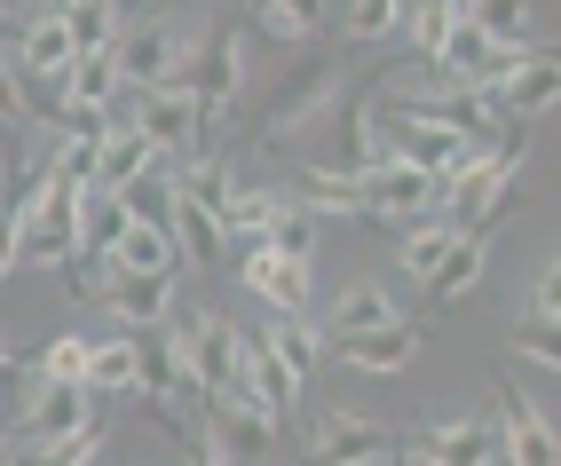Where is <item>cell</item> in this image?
I'll list each match as a JSON object with an SVG mask.
<instances>
[{
  "label": "cell",
  "instance_id": "cell-25",
  "mask_svg": "<svg viewBox=\"0 0 561 466\" xmlns=\"http://www.w3.org/2000/svg\"><path fill=\"white\" fill-rule=\"evenodd\" d=\"M261 348H270V356L293 372V379H301L309 387V372L324 364V332L309 325V317H270V332H261Z\"/></svg>",
  "mask_w": 561,
  "mask_h": 466
},
{
  "label": "cell",
  "instance_id": "cell-2",
  "mask_svg": "<svg viewBox=\"0 0 561 466\" xmlns=\"http://www.w3.org/2000/svg\"><path fill=\"white\" fill-rule=\"evenodd\" d=\"M245 80V48H238V16H206L191 41V111H198V150H221V103Z\"/></svg>",
  "mask_w": 561,
  "mask_h": 466
},
{
  "label": "cell",
  "instance_id": "cell-35",
  "mask_svg": "<svg viewBox=\"0 0 561 466\" xmlns=\"http://www.w3.org/2000/svg\"><path fill=\"white\" fill-rule=\"evenodd\" d=\"M16 111H24V88H16V71H9V56H0V135L16 127Z\"/></svg>",
  "mask_w": 561,
  "mask_h": 466
},
{
  "label": "cell",
  "instance_id": "cell-29",
  "mask_svg": "<svg viewBox=\"0 0 561 466\" xmlns=\"http://www.w3.org/2000/svg\"><path fill=\"white\" fill-rule=\"evenodd\" d=\"M293 206H301L309 221H324V214H364L356 182H348V174H324V167H309L301 182H293Z\"/></svg>",
  "mask_w": 561,
  "mask_h": 466
},
{
  "label": "cell",
  "instance_id": "cell-5",
  "mask_svg": "<svg viewBox=\"0 0 561 466\" xmlns=\"http://www.w3.org/2000/svg\"><path fill=\"white\" fill-rule=\"evenodd\" d=\"M167 332H174L182 372H191L198 396H206V404L230 396V379H238V325H230V317H206V308H182Z\"/></svg>",
  "mask_w": 561,
  "mask_h": 466
},
{
  "label": "cell",
  "instance_id": "cell-32",
  "mask_svg": "<svg viewBox=\"0 0 561 466\" xmlns=\"http://www.w3.org/2000/svg\"><path fill=\"white\" fill-rule=\"evenodd\" d=\"M514 356H530V364L553 379V364H561V332H553V317H522V325H514Z\"/></svg>",
  "mask_w": 561,
  "mask_h": 466
},
{
  "label": "cell",
  "instance_id": "cell-13",
  "mask_svg": "<svg viewBox=\"0 0 561 466\" xmlns=\"http://www.w3.org/2000/svg\"><path fill=\"white\" fill-rule=\"evenodd\" d=\"M127 238V206H119V190H80V214H71V246H80V269H103L111 246Z\"/></svg>",
  "mask_w": 561,
  "mask_h": 466
},
{
  "label": "cell",
  "instance_id": "cell-8",
  "mask_svg": "<svg viewBox=\"0 0 561 466\" xmlns=\"http://www.w3.org/2000/svg\"><path fill=\"white\" fill-rule=\"evenodd\" d=\"M403 466H499V427L491 419H443L403 451Z\"/></svg>",
  "mask_w": 561,
  "mask_h": 466
},
{
  "label": "cell",
  "instance_id": "cell-1",
  "mask_svg": "<svg viewBox=\"0 0 561 466\" xmlns=\"http://www.w3.org/2000/svg\"><path fill=\"white\" fill-rule=\"evenodd\" d=\"M341 103V56H324V48H301L285 71H277V88L261 95V143L285 150L293 135H309L324 111Z\"/></svg>",
  "mask_w": 561,
  "mask_h": 466
},
{
  "label": "cell",
  "instance_id": "cell-11",
  "mask_svg": "<svg viewBox=\"0 0 561 466\" xmlns=\"http://www.w3.org/2000/svg\"><path fill=\"white\" fill-rule=\"evenodd\" d=\"M159 159H151V143H142L135 127H127V111L119 103H111V120H103V135H95V190H127L135 174H151Z\"/></svg>",
  "mask_w": 561,
  "mask_h": 466
},
{
  "label": "cell",
  "instance_id": "cell-15",
  "mask_svg": "<svg viewBox=\"0 0 561 466\" xmlns=\"http://www.w3.org/2000/svg\"><path fill=\"white\" fill-rule=\"evenodd\" d=\"M206 427H214V435H206V443H214V458H230V466L270 458V451H277V427L261 419L253 404H214V419H206Z\"/></svg>",
  "mask_w": 561,
  "mask_h": 466
},
{
  "label": "cell",
  "instance_id": "cell-28",
  "mask_svg": "<svg viewBox=\"0 0 561 466\" xmlns=\"http://www.w3.org/2000/svg\"><path fill=\"white\" fill-rule=\"evenodd\" d=\"M119 387H135V340L111 332V340H88V396H119Z\"/></svg>",
  "mask_w": 561,
  "mask_h": 466
},
{
  "label": "cell",
  "instance_id": "cell-23",
  "mask_svg": "<svg viewBox=\"0 0 561 466\" xmlns=\"http://www.w3.org/2000/svg\"><path fill=\"white\" fill-rule=\"evenodd\" d=\"M277 214H285V190H270V182H238L230 206H221V238H270Z\"/></svg>",
  "mask_w": 561,
  "mask_h": 466
},
{
  "label": "cell",
  "instance_id": "cell-36",
  "mask_svg": "<svg viewBox=\"0 0 561 466\" xmlns=\"http://www.w3.org/2000/svg\"><path fill=\"white\" fill-rule=\"evenodd\" d=\"M182 435V427H174ZM182 466H230V458H214V443H198V435H182Z\"/></svg>",
  "mask_w": 561,
  "mask_h": 466
},
{
  "label": "cell",
  "instance_id": "cell-16",
  "mask_svg": "<svg viewBox=\"0 0 561 466\" xmlns=\"http://www.w3.org/2000/svg\"><path fill=\"white\" fill-rule=\"evenodd\" d=\"M111 103H119V64H111V48L71 56V71H64V103H56V111H71V120H103Z\"/></svg>",
  "mask_w": 561,
  "mask_h": 466
},
{
  "label": "cell",
  "instance_id": "cell-20",
  "mask_svg": "<svg viewBox=\"0 0 561 466\" xmlns=\"http://www.w3.org/2000/svg\"><path fill=\"white\" fill-rule=\"evenodd\" d=\"M245 24L261 32V41H277L285 56H301V48L317 41L324 9H309V0H261V9H245Z\"/></svg>",
  "mask_w": 561,
  "mask_h": 466
},
{
  "label": "cell",
  "instance_id": "cell-21",
  "mask_svg": "<svg viewBox=\"0 0 561 466\" xmlns=\"http://www.w3.org/2000/svg\"><path fill=\"white\" fill-rule=\"evenodd\" d=\"M451 246H459V229L443 221V214H420V221L396 229V261H403V277H420V285L435 277V261L451 253Z\"/></svg>",
  "mask_w": 561,
  "mask_h": 466
},
{
  "label": "cell",
  "instance_id": "cell-3",
  "mask_svg": "<svg viewBox=\"0 0 561 466\" xmlns=\"http://www.w3.org/2000/svg\"><path fill=\"white\" fill-rule=\"evenodd\" d=\"M0 427H9V451H56V443H71V435H88V427H95V396H88V387H41V379H24L16 411Z\"/></svg>",
  "mask_w": 561,
  "mask_h": 466
},
{
  "label": "cell",
  "instance_id": "cell-26",
  "mask_svg": "<svg viewBox=\"0 0 561 466\" xmlns=\"http://www.w3.org/2000/svg\"><path fill=\"white\" fill-rule=\"evenodd\" d=\"M167 238H174L182 261H198V269L221 261V221H214L206 206H191V198H174V206H167Z\"/></svg>",
  "mask_w": 561,
  "mask_h": 466
},
{
  "label": "cell",
  "instance_id": "cell-6",
  "mask_svg": "<svg viewBox=\"0 0 561 466\" xmlns=\"http://www.w3.org/2000/svg\"><path fill=\"white\" fill-rule=\"evenodd\" d=\"M356 198H364V214H380L388 229H403V221H420V214H443V182H427V174L380 159V167L356 174Z\"/></svg>",
  "mask_w": 561,
  "mask_h": 466
},
{
  "label": "cell",
  "instance_id": "cell-14",
  "mask_svg": "<svg viewBox=\"0 0 561 466\" xmlns=\"http://www.w3.org/2000/svg\"><path fill=\"white\" fill-rule=\"evenodd\" d=\"M135 340V387L151 396L159 411L174 404V396H191V372H182V348H174V332L167 325H151V332H127Z\"/></svg>",
  "mask_w": 561,
  "mask_h": 466
},
{
  "label": "cell",
  "instance_id": "cell-19",
  "mask_svg": "<svg viewBox=\"0 0 561 466\" xmlns=\"http://www.w3.org/2000/svg\"><path fill=\"white\" fill-rule=\"evenodd\" d=\"M403 325V308L388 300V285H348L341 300H332V332L324 340H356V332H388Z\"/></svg>",
  "mask_w": 561,
  "mask_h": 466
},
{
  "label": "cell",
  "instance_id": "cell-18",
  "mask_svg": "<svg viewBox=\"0 0 561 466\" xmlns=\"http://www.w3.org/2000/svg\"><path fill=\"white\" fill-rule=\"evenodd\" d=\"M16 64L32 71V80H64V71H71V41H64L56 9H32V24L16 32Z\"/></svg>",
  "mask_w": 561,
  "mask_h": 466
},
{
  "label": "cell",
  "instance_id": "cell-10",
  "mask_svg": "<svg viewBox=\"0 0 561 466\" xmlns=\"http://www.w3.org/2000/svg\"><path fill=\"white\" fill-rule=\"evenodd\" d=\"M238 285L253 300H270V317H309V269L285 261V253H270V246H253L238 261Z\"/></svg>",
  "mask_w": 561,
  "mask_h": 466
},
{
  "label": "cell",
  "instance_id": "cell-12",
  "mask_svg": "<svg viewBox=\"0 0 561 466\" xmlns=\"http://www.w3.org/2000/svg\"><path fill=\"white\" fill-rule=\"evenodd\" d=\"M324 356H341L348 372H371V379H388L403 372L411 356H420V325H388V332H356V340H324Z\"/></svg>",
  "mask_w": 561,
  "mask_h": 466
},
{
  "label": "cell",
  "instance_id": "cell-24",
  "mask_svg": "<svg viewBox=\"0 0 561 466\" xmlns=\"http://www.w3.org/2000/svg\"><path fill=\"white\" fill-rule=\"evenodd\" d=\"M482 269H491V238H459L451 253L435 261V277H427V300H443V308H451V300H467V293L482 285Z\"/></svg>",
  "mask_w": 561,
  "mask_h": 466
},
{
  "label": "cell",
  "instance_id": "cell-9",
  "mask_svg": "<svg viewBox=\"0 0 561 466\" xmlns=\"http://www.w3.org/2000/svg\"><path fill=\"white\" fill-rule=\"evenodd\" d=\"M553 95H561V64H553L546 48H538L530 64H514L506 80L482 88V103H491L506 127H522V120H538V111H553Z\"/></svg>",
  "mask_w": 561,
  "mask_h": 466
},
{
  "label": "cell",
  "instance_id": "cell-33",
  "mask_svg": "<svg viewBox=\"0 0 561 466\" xmlns=\"http://www.w3.org/2000/svg\"><path fill=\"white\" fill-rule=\"evenodd\" d=\"M396 32H403V9H388V0L348 9V41H396Z\"/></svg>",
  "mask_w": 561,
  "mask_h": 466
},
{
  "label": "cell",
  "instance_id": "cell-7",
  "mask_svg": "<svg viewBox=\"0 0 561 466\" xmlns=\"http://www.w3.org/2000/svg\"><path fill=\"white\" fill-rule=\"evenodd\" d=\"M499 466H561V443H553V419L522 396L514 379H499Z\"/></svg>",
  "mask_w": 561,
  "mask_h": 466
},
{
  "label": "cell",
  "instance_id": "cell-31",
  "mask_svg": "<svg viewBox=\"0 0 561 466\" xmlns=\"http://www.w3.org/2000/svg\"><path fill=\"white\" fill-rule=\"evenodd\" d=\"M317 229H324V221H309L301 206H293V198H285V214H277V229H270V238H261V246H270V253H285V261H301V269H309V261H317V246H324V238H317Z\"/></svg>",
  "mask_w": 561,
  "mask_h": 466
},
{
  "label": "cell",
  "instance_id": "cell-34",
  "mask_svg": "<svg viewBox=\"0 0 561 466\" xmlns=\"http://www.w3.org/2000/svg\"><path fill=\"white\" fill-rule=\"evenodd\" d=\"M24 379H32V356H16V348L0 340V419L16 411V396H24Z\"/></svg>",
  "mask_w": 561,
  "mask_h": 466
},
{
  "label": "cell",
  "instance_id": "cell-27",
  "mask_svg": "<svg viewBox=\"0 0 561 466\" xmlns=\"http://www.w3.org/2000/svg\"><path fill=\"white\" fill-rule=\"evenodd\" d=\"M451 24H459V0H427V9H403V41H411V48H403V64H420V71H427V64H435V48L451 41Z\"/></svg>",
  "mask_w": 561,
  "mask_h": 466
},
{
  "label": "cell",
  "instance_id": "cell-30",
  "mask_svg": "<svg viewBox=\"0 0 561 466\" xmlns=\"http://www.w3.org/2000/svg\"><path fill=\"white\" fill-rule=\"evenodd\" d=\"M32 379H41V387H88V340L80 332H56L41 356H32Z\"/></svg>",
  "mask_w": 561,
  "mask_h": 466
},
{
  "label": "cell",
  "instance_id": "cell-4",
  "mask_svg": "<svg viewBox=\"0 0 561 466\" xmlns=\"http://www.w3.org/2000/svg\"><path fill=\"white\" fill-rule=\"evenodd\" d=\"M301 466H403V435L364 411H324L301 443Z\"/></svg>",
  "mask_w": 561,
  "mask_h": 466
},
{
  "label": "cell",
  "instance_id": "cell-37",
  "mask_svg": "<svg viewBox=\"0 0 561 466\" xmlns=\"http://www.w3.org/2000/svg\"><path fill=\"white\" fill-rule=\"evenodd\" d=\"M0 466H9V443H0Z\"/></svg>",
  "mask_w": 561,
  "mask_h": 466
},
{
  "label": "cell",
  "instance_id": "cell-17",
  "mask_svg": "<svg viewBox=\"0 0 561 466\" xmlns=\"http://www.w3.org/2000/svg\"><path fill=\"white\" fill-rule=\"evenodd\" d=\"M174 269H182V253H174L167 229H135V221H127V238L111 246L103 277H167V285H174Z\"/></svg>",
  "mask_w": 561,
  "mask_h": 466
},
{
  "label": "cell",
  "instance_id": "cell-22",
  "mask_svg": "<svg viewBox=\"0 0 561 466\" xmlns=\"http://www.w3.org/2000/svg\"><path fill=\"white\" fill-rule=\"evenodd\" d=\"M111 308H119L127 332H151L174 317V285L167 277H111Z\"/></svg>",
  "mask_w": 561,
  "mask_h": 466
}]
</instances>
